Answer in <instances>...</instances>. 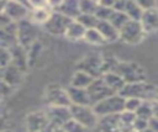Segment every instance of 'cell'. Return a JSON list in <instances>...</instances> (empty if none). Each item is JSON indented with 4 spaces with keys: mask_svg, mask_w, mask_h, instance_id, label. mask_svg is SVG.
I'll use <instances>...</instances> for the list:
<instances>
[{
    "mask_svg": "<svg viewBox=\"0 0 158 132\" xmlns=\"http://www.w3.org/2000/svg\"><path fill=\"white\" fill-rule=\"evenodd\" d=\"M30 11H31L30 6L20 1H6L4 9V12L14 22H20L22 20L28 19Z\"/></svg>",
    "mask_w": 158,
    "mask_h": 132,
    "instance_id": "cell-12",
    "label": "cell"
},
{
    "mask_svg": "<svg viewBox=\"0 0 158 132\" xmlns=\"http://www.w3.org/2000/svg\"><path fill=\"white\" fill-rule=\"evenodd\" d=\"M44 100L48 106H65L69 107L72 105L67 89H63L58 85H51L46 89Z\"/></svg>",
    "mask_w": 158,
    "mask_h": 132,
    "instance_id": "cell-8",
    "label": "cell"
},
{
    "mask_svg": "<svg viewBox=\"0 0 158 132\" xmlns=\"http://www.w3.org/2000/svg\"><path fill=\"white\" fill-rule=\"evenodd\" d=\"M5 4H6V1H0V14H2V12H4Z\"/></svg>",
    "mask_w": 158,
    "mask_h": 132,
    "instance_id": "cell-44",
    "label": "cell"
},
{
    "mask_svg": "<svg viewBox=\"0 0 158 132\" xmlns=\"http://www.w3.org/2000/svg\"><path fill=\"white\" fill-rule=\"evenodd\" d=\"M46 115L52 127H63L69 120H72L70 109L65 106H48Z\"/></svg>",
    "mask_w": 158,
    "mask_h": 132,
    "instance_id": "cell-10",
    "label": "cell"
},
{
    "mask_svg": "<svg viewBox=\"0 0 158 132\" xmlns=\"http://www.w3.org/2000/svg\"><path fill=\"white\" fill-rule=\"evenodd\" d=\"M11 22H14V21H11V20L7 17V15H6L5 12L0 14V30L4 28L5 26H7V25L11 23Z\"/></svg>",
    "mask_w": 158,
    "mask_h": 132,
    "instance_id": "cell-40",
    "label": "cell"
},
{
    "mask_svg": "<svg viewBox=\"0 0 158 132\" xmlns=\"http://www.w3.org/2000/svg\"><path fill=\"white\" fill-rule=\"evenodd\" d=\"M10 53H11V64L19 68L21 72H25L28 67L27 49L21 47L20 44H16L12 48H10Z\"/></svg>",
    "mask_w": 158,
    "mask_h": 132,
    "instance_id": "cell-15",
    "label": "cell"
},
{
    "mask_svg": "<svg viewBox=\"0 0 158 132\" xmlns=\"http://www.w3.org/2000/svg\"><path fill=\"white\" fill-rule=\"evenodd\" d=\"M144 31L139 23V21L130 20L122 28L118 31V38L128 44H137L144 37Z\"/></svg>",
    "mask_w": 158,
    "mask_h": 132,
    "instance_id": "cell-7",
    "label": "cell"
},
{
    "mask_svg": "<svg viewBox=\"0 0 158 132\" xmlns=\"http://www.w3.org/2000/svg\"><path fill=\"white\" fill-rule=\"evenodd\" d=\"M17 43V22H11L0 30V48H12Z\"/></svg>",
    "mask_w": 158,
    "mask_h": 132,
    "instance_id": "cell-14",
    "label": "cell"
},
{
    "mask_svg": "<svg viewBox=\"0 0 158 132\" xmlns=\"http://www.w3.org/2000/svg\"><path fill=\"white\" fill-rule=\"evenodd\" d=\"M53 11L60 12L64 16L75 20L79 15H80V10H79V1H74V0H68V1H59L58 5L54 7Z\"/></svg>",
    "mask_w": 158,
    "mask_h": 132,
    "instance_id": "cell-18",
    "label": "cell"
},
{
    "mask_svg": "<svg viewBox=\"0 0 158 132\" xmlns=\"http://www.w3.org/2000/svg\"><path fill=\"white\" fill-rule=\"evenodd\" d=\"M4 132H10V131H7V130H6V131H4Z\"/></svg>",
    "mask_w": 158,
    "mask_h": 132,
    "instance_id": "cell-49",
    "label": "cell"
},
{
    "mask_svg": "<svg viewBox=\"0 0 158 132\" xmlns=\"http://www.w3.org/2000/svg\"><path fill=\"white\" fill-rule=\"evenodd\" d=\"M52 12H53V10L51 9L49 4L47 2V4L43 5V6H38V7L31 9L28 19H30L35 25H38V23H40V25H44V23L48 21V19H49V16L52 15Z\"/></svg>",
    "mask_w": 158,
    "mask_h": 132,
    "instance_id": "cell-20",
    "label": "cell"
},
{
    "mask_svg": "<svg viewBox=\"0 0 158 132\" xmlns=\"http://www.w3.org/2000/svg\"><path fill=\"white\" fill-rule=\"evenodd\" d=\"M1 75H2V69L0 68V78H1Z\"/></svg>",
    "mask_w": 158,
    "mask_h": 132,
    "instance_id": "cell-48",
    "label": "cell"
},
{
    "mask_svg": "<svg viewBox=\"0 0 158 132\" xmlns=\"http://www.w3.org/2000/svg\"><path fill=\"white\" fill-rule=\"evenodd\" d=\"M22 78H23V72H21L19 68H16L15 65L10 64L9 67H6L5 69H2V75L1 79L5 80L10 86H12L14 89L20 85L22 83Z\"/></svg>",
    "mask_w": 158,
    "mask_h": 132,
    "instance_id": "cell-21",
    "label": "cell"
},
{
    "mask_svg": "<svg viewBox=\"0 0 158 132\" xmlns=\"http://www.w3.org/2000/svg\"><path fill=\"white\" fill-rule=\"evenodd\" d=\"M149 121L148 120H144V118H141V117H137L135 118V122H133V131L136 132H142L143 130H146L148 127V123Z\"/></svg>",
    "mask_w": 158,
    "mask_h": 132,
    "instance_id": "cell-37",
    "label": "cell"
},
{
    "mask_svg": "<svg viewBox=\"0 0 158 132\" xmlns=\"http://www.w3.org/2000/svg\"><path fill=\"white\" fill-rule=\"evenodd\" d=\"M70 113L72 118L84 126L88 130H93L98 127L99 117L95 113L93 106H79V105H70Z\"/></svg>",
    "mask_w": 158,
    "mask_h": 132,
    "instance_id": "cell-4",
    "label": "cell"
},
{
    "mask_svg": "<svg viewBox=\"0 0 158 132\" xmlns=\"http://www.w3.org/2000/svg\"><path fill=\"white\" fill-rule=\"evenodd\" d=\"M0 100H1V97H0Z\"/></svg>",
    "mask_w": 158,
    "mask_h": 132,
    "instance_id": "cell-51",
    "label": "cell"
},
{
    "mask_svg": "<svg viewBox=\"0 0 158 132\" xmlns=\"http://www.w3.org/2000/svg\"><path fill=\"white\" fill-rule=\"evenodd\" d=\"M77 70L85 72L86 74L91 75L94 79L101 78L104 72H102V56L101 54H88L83 57L78 64H77Z\"/></svg>",
    "mask_w": 158,
    "mask_h": 132,
    "instance_id": "cell-5",
    "label": "cell"
},
{
    "mask_svg": "<svg viewBox=\"0 0 158 132\" xmlns=\"http://www.w3.org/2000/svg\"><path fill=\"white\" fill-rule=\"evenodd\" d=\"M112 12H114L112 9L101 6V5L99 4V5H98V9H96V11H95L94 15H95V17H96L99 21H109V19H110V16H111Z\"/></svg>",
    "mask_w": 158,
    "mask_h": 132,
    "instance_id": "cell-33",
    "label": "cell"
},
{
    "mask_svg": "<svg viewBox=\"0 0 158 132\" xmlns=\"http://www.w3.org/2000/svg\"><path fill=\"white\" fill-rule=\"evenodd\" d=\"M11 64V53L7 48H0V68L5 69Z\"/></svg>",
    "mask_w": 158,
    "mask_h": 132,
    "instance_id": "cell-35",
    "label": "cell"
},
{
    "mask_svg": "<svg viewBox=\"0 0 158 132\" xmlns=\"http://www.w3.org/2000/svg\"><path fill=\"white\" fill-rule=\"evenodd\" d=\"M131 132H136V131H131Z\"/></svg>",
    "mask_w": 158,
    "mask_h": 132,
    "instance_id": "cell-50",
    "label": "cell"
},
{
    "mask_svg": "<svg viewBox=\"0 0 158 132\" xmlns=\"http://www.w3.org/2000/svg\"><path fill=\"white\" fill-rule=\"evenodd\" d=\"M84 39L90 43V44H104L106 43V41L104 39V37L100 35V32L96 28H89L85 31L84 35Z\"/></svg>",
    "mask_w": 158,
    "mask_h": 132,
    "instance_id": "cell-30",
    "label": "cell"
},
{
    "mask_svg": "<svg viewBox=\"0 0 158 132\" xmlns=\"http://www.w3.org/2000/svg\"><path fill=\"white\" fill-rule=\"evenodd\" d=\"M77 22H79L85 30H89V28H95L96 25H98V19L95 17V15H86V14H80L77 19H75Z\"/></svg>",
    "mask_w": 158,
    "mask_h": 132,
    "instance_id": "cell-31",
    "label": "cell"
},
{
    "mask_svg": "<svg viewBox=\"0 0 158 132\" xmlns=\"http://www.w3.org/2000/svg\"><path fill=\"white\" fill-rule=\"evenodd\" d=\"M95 28L100 32V35L104 37L106 42H114L118 39V30L115 28L109 21H98Z\"/></svg>",
    "mask_w": 158,
    "mask_h": 132,
    "instance_id": "cell-22",
    "label": "cell"
},
{
    "mask_svg": "<svg viewBox=\"0 0 158 132\" xmlns=\"http://www.w3.org/2000/svg\"><path fill=\"white\" fill-rule=\"evenodd\" d=\"M67 93L69 95L72 105H79V106H91V100L89 96V93L86 89L74 88L69 85L67 88Z\"/></svg>",
    "mask_w": 158,
    "mask_h": 132,
    "instance_id": "cell-16",
    "label": "cell"
},
{
    "mask_svg": "<svg viewBox=\"0 0 158 132\" xmlns=\"http://www.w3.org/2000/svg\"><path fill=\"white\" fill-rule=\"evenodd\" d=\"M93 109L98 117L121 113L125 110V97L120 94H114L93 105Z\"/></svg>",
    "mask_w": 158,
    "mask_h": 132,
    "instance_id": "cell-3",
    "label": "cell"
},
{
    "mask_svg": "<svg viewBox=\"0 0 158 132\" xmlns=\"http://www.w3.org/2000/svg\"><path fill=\"white\" fill-rule=\"evenodd\" d=\"M125 5H126V1H123V0L115 1L112 10H115V11H125Z\"/></svg>",
    "mask_w": 158,
    "mask_h": 132,
    "instance_id": "cell-41",
    "label": "cell"
},
{
    "mask_svg": "<svg viewBox=\"0 0 158 132\" xmlns=\"http://www.w3.org/2000/svg\"><path fill=\"white\" fill-rule=\"evenodd\" d=\"M94 81V78L89 74H86L85 72L81 70H77L70 80V85L74 88H80V89H88L89 85Z\"/></svg>",
    "mask_w": 158,
    "mask_h": 132,
    "instance_id": "cell-24",
    "label": "cell"
},
{
    "mask_svg": "<svg viewBox=\"0 0 158 132\" xmlns=\"http://www.w3.org/2000/svg\"><path fill=\"white\" fill-rule=\"evenodd\" d=\"M139 7L143 10V11H147V10H152V9H157V2L156 1H148V0H137Z\"/></svg>",
    "mask_w": 158,
    "mask_h": 132,
    "instance_id": "cell-39",
    "label": "cell"
},
{
    "mask_svg": "<svg viewBox=\"0 0 158 132\" xmlns=\"http://www.w3.org/2000/svg\"><path fill=\"white\" fill-rule=\"evenodd\" d=\"M1 116H4V106H2L1 100H0V117H1Z\"/></svg>",
    "mask_w": 158,
    "mask_h": 132,
    "instance_id": "cell-46",
    "label": "cell"
},
{
    "mask_svg": "<svg viewBox=\"0 0 158 132\" xmlns=\"http://www.w3.org/2000/svg\"><path fill=\"white\" fill-rule=\"evenodd\" d=\"M85 28L79 23L77 22L75 20L69 25V27L67 28V32H65V36L72 39V41H78V39H84V35H85Z\"/></svg>",
    "mask_w": 158,
    "mask_h": 132,
    "instance_id": "cell-25",
    "label": "cell"
},
{
    "mask_svg": "<svg viewBox=\"0 0 158 132\" xmlns=\"http://www.w3.org/2000/svg\"><path fill=\"white\" fill-rule=\"evenodd\" d=\"M137 117L144 118V120H151L154 116V104L153 101H142L137 111L135 112Z\"/></svg>",
    "mask_w": 158,
    "mask_h": 132,
    "instance_id": "cell-28",
    "label": "cell"
},
{
    "mask_svg": "<svg viewBox=\"0 0 158 132\" xmlns=\"http://www.w3.org/2000/svg\"><path fill=\"white\" fill-rule=\"evenodd\" d=\"M96 128H99L100 132H121L120 113L99 117Z\"/></svg>",
    "mask_w": 158,
    "mask_h": 132,
    "instance_id": "cell-17",
    "label": "cell"
},
{
    "mask_svg": "<svg viewBox=\"0 0 158 132\" xmlns=\"http://www.w3.org/2000/svg\"><path fill=\"white\" fill-rule=\"evenodd\" d=\"M63 130L65 132H89L88 128H85L84 126H81L80 123H78L77 121H74L73 118L69 120L64 126H63Z\"/></svg>",
    "mask_w": 158,
    "mask_h": 132,
    "instance_id": "cell-34",
    "label": "cell"
},
{
    "mask_svg": "<svg viewBox=\"0 0 158 132\" xmlns=\"http://www.w3.org/2000/svg\"><path fill=\"white\" fill-rule=\"evenodd\" d=\"M120 95L123 96L125 99L135 97V99H139L142 101H154L156 97H158L156 86L147 81L126 84L123 86V89L120 91Z\"/></svg>",
    "mask_w": 158,
    "mask_h": 132,
    "instance_id": "cell-1",
    "label": "cell"
},
{
    "mask_svg": "<svg viewBox=\"0 0 158 132\" xmlns=\"http://www.w3.org/2000/svg\"><path fill=\"white\" fill-rule=\"evenodd\" d=\"M142 132H156V131H154V130H153V128H151V127H149V126H148V127H147V128H146V130H143V131H142Z\"/></svg>",
    "mask_w": 158,
    "mask_h": 132,
    "instance_id": "cell-47",
    "label": "cell"
},
{
    "mask_svg": "<svg viewBox=\"0 0 158 132\" xmlns=\"http://www.w3.org/2000/svg\"><path fill=\"white\" fill-rule=\"evenodd\" d=\"M36 38H37V27L30 19L17 22V43L21 47L23 48L31 47L36 42Z\"/></svg>",
    "mask_w": 158,
    "mask_h": 132,
    "instance_id": "cell-6",
    "label": "cell"
},
{
    "mask_svg": "<svg viewBox=\"0 0 158 132\" xmlns=\"http://www.w3.org/2000/svg\"><path fill=\"white\" fill-rule=\"evenodd\" d=\"M141 104H142V100H139V99H135V97L125 99V111L136 112Z\"/></svg>",
    "mask_w": 158,
    "mask_h": 132,
    "instance_id": "cell-36",
    "label": "cell"
},
{
    "mask_svg": "<svg viewBox=\"0 0 158 132\" xmlns=\"http://www.w3.org/2000/svg\"><path fill=\"white\" fill-rule=\"evenodd\" d=\"M88 93H89V96H90V100H91V106L95 105L96 102L116 94L114 93L106 84L105 81L102 80V78H96L94 79V81L89 85V88L86 89Z\"/></svg>",
    "mask_w": 158,
    "mask_h": 132,
    "instance_id": "cell-11",
    "label": "cell"
},
{
    "mask_svg": "<svg viewBox=\"0 0 158 132\" xmlns=\"http://www.w3.org/2000/svg\"><path fill=\"white\" fill-rule=\"evenodd\" d=\"M130 20L132 21H139L141 20V16L143 14V10L139 7L138 2L137 1H126V5H125V11H123Z\"/></svg>",
    "mask_w": 158,
    "mask_h": 132,
    "instance_id": "cell-26",
    "label": "cell"
},
{
    "mask_svg": "<svg viewBox=\"0 0 158 132\" xmlns=\"http://www.w3.org/2000/svg\"><path fill=\"white\" fill-rule=\"evenodd\" d=\"M25 125L27 128V132H40L44 128H47L49 125L48 117L46 115V111H33L30 112L26 116Z\"/></svg>",
    "mask_w": 158,
    "mask_h": 132,
    "instance_id": "cell-13",
    "label": "cell"
},
{
    "mask_svg": "<svg viewBox=\"0 0 158 132\" xmlns=\"http://www.w3.org/2000/svg\"><path fill=\"white\" fill-rule=\"evenodd\" d=\"M74 20L64 16L63 14L60 12H57V11H53L52 15L49 16L48 21L43 25L44 28L52 33V35H65L67 32V28L69 27V25L73 22Z\"/></svg>",
    "mask_w": 158,
    "mask_h": 132,
    "instance_id": "cell-9",
    "label": "cell"
},
{
    "mask_svg": "<svg viewBox=\"0 0 158 132\" xmlns=\"http://www.w3.org/2000/svg\"><path fill=\"white\" fill-rule=\"evenodd\" d=\"M14 91V88L10 86L5 80H2L0 78V97H5V96H9L11 93Z\"/></svg>",
    "mask_w": 158,
    "mask_h": 132,
    "instance_id": "cell-38",
    "label": "cell"
},
{
    "mask_svg": "<svg viewBox=\"0 0 158 132\" xmlns=\"http://www.w3.org/2000/svg\"><path fill=\"white\" fill-rule=\"evenodd\" d=\"M52 132H65V131L63 130V127H53Z\"/></svg>",
    "mask_w": 158,
    "mask_h": 132,
    "instance_id": "cell-43",
    "label": "cell"
},
{
    "mask_svg": "<svg viewBox=\"0 0 158 132\" xmlns=\"http://www.w3.org/2000/svg\"><path fill=\"white\" fill-rule=\"evenodd\" d=\"M128 21H130V19H128V16H127L123 11H115V10H114V12L111 14V16H110V19H109V22H110L115 28H117L118 31H120V28H122Z\"/></svg>",
    "mask_w": 158,
    "mask_h": 132,
    "instance_id": "cell-29",
    "label": "cell"
},
{
    "mask_svg": "<svg viewBox=\"0 0 158 132\" xmlns=\"http://www.w3.org/2000/svg\"><path fill=\"white\" fill-rule=\"evenodd\" d=\"M7 122H6V118H5V116H1L0 117V132H4V131H6L7 128Z\"/></svg>",
    "mask_w": 158,
    "mask_h": 132,
    "instance_id": "cell-42",
    "label": "cell"
},
{
    "mask_svg": "<svg viewBox=\"0 0 158 132\" xmlns=\"http://www.w3.org/2000/svg\"><path fill=\"white\" fill-rule=\"evenodd\" d=\"M52 130H53V127H52V126H48L47 128H44V130H42V131H40V132H52Z\"/></svg>",
    "mask_w": 158,
    "mask_h": 132,
    "instance_id": "cell-45",
    "label": "cell"
},
{
    "mask_svg": "<svg viewBox=\"0 0 158 132\" xmlns=\"http://www.w3.org/2000/svg\"><path fill=\"white\" fill-rule=\"evenodd\" d=\"M136 118L135 112L122 111L120 113V122H121V132H131L133 131V122Z\"/></svg>",
    "mask_w": 158,
    "mask_h": 132,
    "instance_id": "cell-27",
    "label": "cell"
},
{
    "mask_svg": "<svg viewBox=\"0 0 158 132\" xmlns=\"http://www.w3.org/2000/svg\"><path fill=\"white\" fill-rule=\"evenodd\" d=\"M102 80L105 81V84L116 94H120V91L123 89V86L126 85V83L123 81V79L115 72H107L105 74H102Z\"/></svg>",
    "mask_w": 158,
    "mask_h": 132,
    "instance_id": "cell-23",
    "label": "cell"
},
{
    "mask_svg": "<svg viewBox=\"0 0 158 132\" xmlns=\"http://www.w3.org/2000/svg\"><path fill=\"white\" fill-rule=\"evenodd\" d=\"M114 72L117 73L126 84L146 81L144 69L135 62H118Z\"/></svg>",
    "mask_w": 158,
    "mask_h": 132,
    "instance_id": "cell-2",
    "label": "cell"
},
{
    "mask_svg": "<svg viewBox=\"0 0 158 132\" xmlns=\"http://www.w3.org/2000/svg\"><path fill=\"white\" fill-rule=\"evenodd\" d=\"M139 23L144 31V33H151L153 31L157 30V25H158V11L157 9H152V10H147L143 11Z\"/></svg>",
    "mask_w": 158,
    "mask_h": 132,
    "instance_id": "cell-19",
    "label": "cell"
},
{
    "mask_svg": "<svg viewBox=\"0 0 158 132\" xmlns=\"http://www.w3.org/2000/svg\"><path fill=\"white\" fill-rule=\"evenodd\" d=\"M99 2L98 1H91V0H81L79 1V10L80 14H86V15H94L96 9H98Z\"/></svg>",
    "mask_w": 158,
    "mask_h": 132,
    "instance_id": "cell-32",
    "label": "cell"
}]
</instances>
